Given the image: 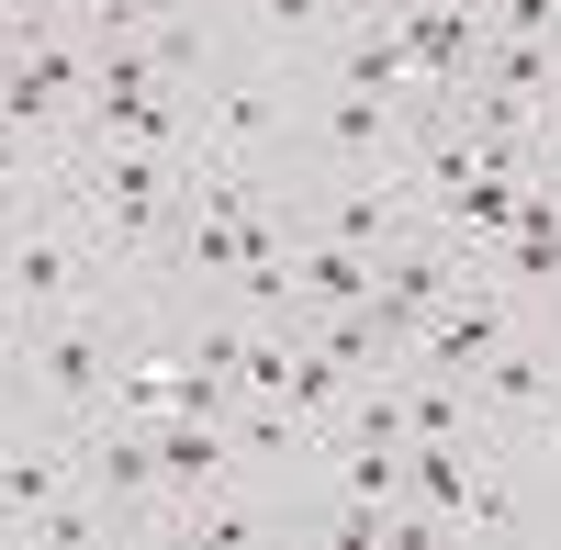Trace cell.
I'll list each match as a JSON object with an SVG mask.
<instances>
[{
    "label": "cell",
    "mask_w": 561,
    "mask_h": 550,
    "mask_svg": "<svg viewBox=\"0 0 561 550\" xmlns=\"http://www.w3.org/2000/svg\"><path fill=\"white\" fill-rule=\"evenodd\" d=\"M304 225L337 237V248H393L404 225H415V192H404V180H337V203H314Z\"/></svg>",
    "instance_id": "obj_12"
},
{
    "label": "cell",
    "mask_w": 561,
    "mask_h": 550,
    "mask_svg": "<svg viewBox=\"0 0 561 550\" xmlns=\"http://www.w3.org/2000/svg\"><path fill=\"white\" fill-rule=\"evenodd\" d=\"M483 461H494V427H472V438H404V494L427 517H449V539H460V506H472Z\"/></svg>",
    "instance_id": "obj_11"
},
{
    "label": "cell",
    "mask_w": 561,
    "mask_h": 550,
    "mask_svg": "<svg viewBox=\"0 0 561 550\" xmlns=\"http://www.w3.org/2000/svg\"><path fill=\"white\" fill-rule=\"evenodd\" d=\"M550 371H561V348H539V337L517 326L494 359H472L460 382H472V416H483V427H528L539 404H550Z\"/></svg>",
    "instance_id": "obj_10"
},
{
    "label": "cell",
    "mask_w": 561,
    "mask_h": 550,
    "mask_svg": "<svg viewBox=\"0 0 561 550\" xmlns=\"http://www.w3.org/2000/svg\"><path fill=\"white\" fill-rule=\"evenodd\" d=\"M314 158L337 180H404V158H415L404 102L393 90H359V79H325L314 90Z\"/></svg>",
    "instance_id": "obj_5"
},
{
    "label": "cell",
    "mask_w": 561,
    "mask_h": 550,
    "mask_svg": "<svg viewBox=\"0 0 561 550\" xmlns=\"http://www.w3.org/2000/svg\"><path fill=\"white\" fill-rule=\"evenodd\" d=\"M124 517L102 506V494H90V483H68V494H45V506L12 528V550H90V539H113Z\"/></svg>",
    "instance_id": "obj_13"
},
{
    "label": "cell",
    "mask_w": 561,
    "mask_h": 550,
    "mask_svg": "<svg viewBox=\"0 0 561 550\" xmlns=\"http://www.w3.org/2000/svg\"><path fill=\"white\" fill-rule=\"evenodd\" d=\"M45 192L102 237L113 270H158L169 237L192 225V147H113V135H68L57 169H45Z\"/></svg>",
    "instance_id": "obj_1"
},
{
    "label": "cell",
    "mask_w": 561,
    "mask_h": 550,
    "mask_svg": "<svg viewBox=\"0 0 561 550\" xmlns=\"http://www.w3.org/2000/svg\"><path fill=\"white\" fill-rule=\"evenodd\" d=\"M539 438H561V371H550V404H539V416H528Z\"/></svg>",
    "instance_id": "obj_17"
},
{
    "label": "cell",
    "mask_w": 561,
    "mask_h": 550,
    "mask_svg": "<svg viewBox=\"0 0 561 550\" xmlns=\"http://www.w3.org/2000/svg\"><path fill=\"white\" fill-rule=\"evenodd\" d=\"M12 12H68V0H12Z\"/></svg>",
    "instance_id": "obj_18"
},
{
    "label": "cell",
    "mask_w": 561,
    "mask_h": 550,
    "mask_svg": "<svg viewBox=\"0 0 561 550\" xmlns=\"http://www.w3.org/2000/svg\"><path fill=\"white\" fill-rule=\"evenodd\" d=\"M0 371H23V314L0 303Z\"/></svg>",
    "instance_id": "obj_16"
},
{
    "label": "cell",
    "mask_w": 561,
    "mask_h": 550,
    "mask_svg": "<svg viewBox=\"0 0 561 550\" xmlns=\"http://www.w3.org/2000/svg\"><path fill=\"white\" fill-rule=\"evenodd\" d=\"M90 68H102V45H90L68 12H34L23 45L0 57V113H12L23 135H45V147H68L79 113H90Z\"/></svg>",
    "instance_id": "obj_4"
},
{
    "label": "cell",
    "mask_w": 561,
    "mask_h": 550,
    "mask_svg": "<svg viewBox=\"0 0 561 550\" xmlns=\"http://www.w3.org/2000/svg\"><path fill=\"white\" fill-rule=\"evenodd\" d=\"M158 461H169V494H158V506L225 494V483L248 472V449H237V416H158Z\"/></svg>",
    "instance_id": "obj_9"
},
{
    "label": "cell",
    "mask_w": 561,
    "mask_h": 550,
    "mask_svg": "<svg viewBox=\"0 0 561 550\" xmlns=\"http://www.w3.org/2000/svg\"><path fill=\"white\" fill-rule=\"evenodd\" d=\"M79 483L102 494L124 528H147V517H158V494H169L158 416H90V427H79Z\"/></svg>",
    "instance_id": "obj_6"
},
{
    "label": "cell",
    "mask_w": 561,
    "mask_h": 550,
    "mask_svg": "<svg viewBox=\"0 0 561 550\" xmlns=\"http://www.w3.org/2000/svg\"><path fill=\"white\" fill-rule=\"evenodd\" d=\"M505 337H517V293H505L494 282V270H483V282H460L438 314H427V326H415V348H404V371H472V359H494Z\"/></svg>",
    "instance_id": "obj_7"
},
{
    "label": "cell",
    "mask_w": 561,
    "mask_h": 550,
    "mask_svg": "<svg viewBox=\"0 0 561 550\" xmlns=\"http://www.w3.org/2000/svg\"><path fill=\"white\" fill-rule=\"evenodd\" d=\"M528 528V506L505 494V461H483V483H472V506H460V539H517Z\"/></svg>",
    "instance_id": "obj_14"
},
{
    "label": "cell",
    "mask_w": 561,
    "mask_h": 550,
    "mask_svg": "<svg viewBox=\"0 0 561 550\" xmlns=\"http://www.w3.org/2000/svg\"><path fill=\"white\" fill-rule=\"evenodd\" d=\"M483 45H561V0H483Z\"/></svg>",
    "instance_id": "obj_15"
},
{
    "label": "cell",
    "mask_w": 561,
    "mask_h": 550,
    "mask_svg": "<svg viewBox=\"0 0 561 550\" xmlns=\"http://www.w3.org/2000/svg\"><path fill=\"white\" fill-rule=\"evenodd\" d=\"M124 282V270L102 259V237L57 203V192H23V203H0V303L23 314H68V303H102Z\"/></svg>",
    "instance_id": "obj_2"
},
{
    "label": "cell",
    "mask_w": 561,
    "mask_h": 550,
    "mask_svg": "<svg viewBox=\"0 0 561 550\" xmlns=\"http://www.w3.org/2000/svg\"><path fill=\"white\" fill-rule=\"evenodd\" d=\"M124 371H135V326H124L113 293L23 326V382H34V404H45L57 427H90V416L124 393Z\"/></svg>",
    "instance_id": "obj_3"
},
{
    "label": "cell",
    "mask_w": 561,
    "mask_h": 550,
    "mask_svg": "<svg viewBox=\"0 0 561 550\" xmlns=\"http://www.w3.org/2000/svg\"><path fill=\"white\" fill-rule=\"evenodd\" d=\"M68 483H79V427H57V416L0 427V539H12L45 494H68Z\"/></svg>",
    "instance_id": "obj_8"
}]
</instances>
